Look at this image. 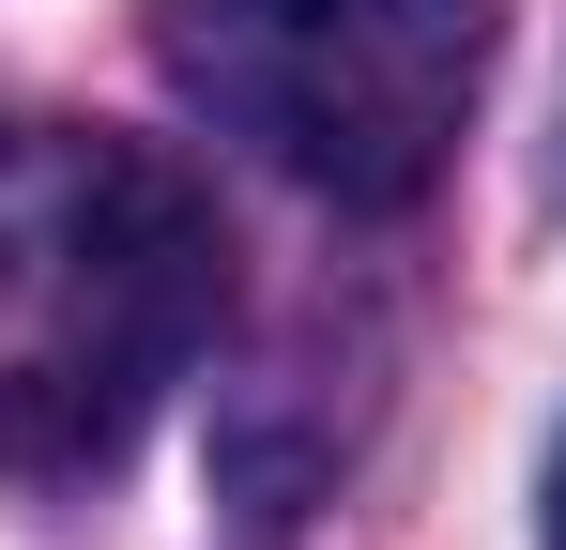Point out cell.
<instances>
[{
  "label": "cell",
  "instance_id": "1",
  "mask_svg": "<svg viewBox=\"0 0 566 550\" xmlns=\"http://www.w3.org/2000/svg\"><path fill=\"white\" fill-rule=\"evenodd\" d=\"M230 230L169 154L93 123H0V474H107L214 352Z\"/></svg>",
  "mask_w": 566,
  "mask_h": 550
},
{
  "label": "cell",
  "instance_id": "2",
  "mask_svg": "<svg viewBox=\"0 0 566 550\" xmlns=\"http://www.w3.org/2000/svg\"><path fill=\"white\" fill-rule=\"evenodd\" d=\"M154 62L276 183L337 214H413L474 123L490 0H154Z\"/></svg>",
  "mask_w": 566,
  "mask_h": 550
},
{
  "label": "cell",
  "instance_id": "3",
  "mask_svg": "<svg viewBox=\"0 0 566 550\" xmlns=\"http://www.w3.org/2000/svg\"><path fill=\"white\" fill-rule=\"evenodd\" d=\"M552 550H566V444H552Z\"/></svg>",
  "mask_w": 566,
  "mask_h": 550
}]
</instances>
